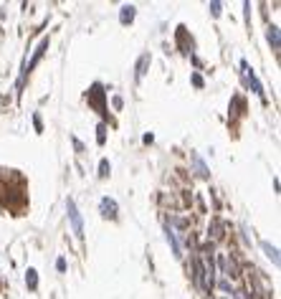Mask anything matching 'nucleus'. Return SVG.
I'll use <instances>...</instances> for the list:
<instances>
[{
	"mask_svg": "<svg viewBox=\"0 0 281 299\" xmlns=\"http://www.w3.org/2000/svg\"><path fill=\"white\" fill-rule=\"evenodd\" d=\"M211 10L213 15H220V3H211Z\"/></svg>",
	"mask_w": 281,
	"mask_h": 299,
	"instance_id": "nucleus-14",
	"label": "nucleus"
},
{
	"mask_svg": "<svg viewBox=\"0 0 281 299\" xmlns=\"http://www.w3.org/2000/svg\"><path fill=\"white\" fill-rule=\"evenodd\" d=\"M193 162H195V170H198V175H200V178H208V175H211V172H208V167H206V162H203L198 155H193Z\"/></svg>",
	"mask_w": 281,
	"mask_h": 299,
	"instance_id": "nucleus-10",
	"label": "nucleus"
},
{
	"mask_svg": "<svg viewBox=\"0 0 281 299\" xmlns=\"http://www.w3.org/2000/svg\"><path fill=\"white\" fill-rule=\"evenodd\" d=\"M109 170H112V167H109V160H101V162H99V175H101V178H107V175H109Z\"/></svg>",
	"mask_w": 281,
	"mask_h": 299,
	"instance_id": "nucleus-12",
	"label": "nucleus"
},
{
	"mask_svg": "<svg viewBox=\"0 0 281 299\" xmlns=\"http://www.w3.org/2000/svg\"><path fill=\"white\" fill-rule=\"evenodd\" d=\"M193 84H195V86H203V79H200V76L195 74V76H193Z\"/></svg>",
	"mask_w": 281,
	"mask_h": 299,
	"instance_id": "nucleus-16",
	"label": "nucleus"
},
{
	"mask_svg": "<svg viewBox=\"0 0 281 299\" xmlns=\"http://www.w3.org/2000/svg\"><path fill=\"white\" fill-rule=\"evenodd\" d=\"M104 132H107V127L99 124V145H104Z\"/></svg>",
	"mask_w": 281,
	"mask_h": 299,
	"instance_id": "nucleus-13",
	"label": "nucleus"
},
{
	"mask_svg": "<svg viewBox=\"0 0 281 299\" xmlns=\"http://www.w3.org/2000/svg\"><path fill=\"white\" fill-rule=\"evenodd\" d=\"M66 211H69V221H71V228H73V233L81 238L84 236V221H81V216H79V211H76V203L73 201H66Z\"/></svg>",
	"mask_w": 281,
	"mask_h": 299,
	"instance_id": "nucleus-1",
	"label": "nucleus"
},
{
	"mask_svg": "<svg viewBox=\"0 0 281 299\" xmlns=\"http://www.w3.org/2000/svg\"><path fill=\"white\" fill-rule=\"evenodd\" d=\"M56 269H59V271H66V261L59 259V261H56Z\"/></svg>",
	"mask_w": 281,
	"mask_h": 299,
	"instance_id": "nucleus-15",
	"label": "nucleus"
},
{
	"mask_svg": "<svg viewBox=\"0 0 281 299\" xmlns=\"http://www.w3.org/2000/svg\"><path fill=\"white\" fill-rule=\"evenodd\" d=\"M167 241L172 243V254L180 259V256H183V251H180V243H177V238H175V231H172L170 226H167Z\"/></svg>",
	"mask_w": 281,
	"mask_h": 299,
	"instance_id": "nucleus-7",
	"label": "nucleus"
},
{
	"mask_svg": "<svg viewBox=\"0 0 281 299\" xmlns=\"http://www.w3.org/2000/svg\"><path fill=\"white\" fill-rule=\"evenodd\" d=\"M220 269H223L225 277H238V274H241V271H238V264H236L231 256H225V254H220Z\"/></svg>",
	"mask_w": 281,
	"mask_h": 299,
	"instance_id": "nucleus-3",
	"label": "nucleus"
},
{
	"mask_svg": "<svg viewBox=\"0 0 281 299\" xmlns=\"http://www.w3.org/2000/svg\"><path fill=\"white\" fill-rule=\"evenodd\" d=\"M261 248L266 251V256H269L274 264H279V251H276V246H271L269 241H261Z\"/></svg>",
	"mask_w": 281,
	"mask_h": 299,
	"instance_id": "nucleus-6",
	"label": "nucleus"
},
{
	"mask_svg": "<svg viewBox=\"0 0 281 299\" xmlns=\"http://www.w3.org/2000/svg\"><path fill=\"white\" fill-rule=\"evenodd\" d=\"M99 211H101L104 218H117V201L114 198H101Z\"/></svg>",
	"mask_w": 281,
	"mask_h": 299,
	"instance_id": "nucleus-2",
	"label": "nucleus"
},
{
	"mask_svg": "<svg viewBox=\"0 0 281 299\" xmlns=\"http://www.w3.org/2000/svg\"><path fill=\"white\" fill-rule=\"evenodd\" d=\"M119 20H122V26L132 23V20H135V5H124L122 13H119Z\"/></svg>",
	"mask_w": 281,
	"mask_h": 299,
	"instance_id": "nucleus-5",
	"label": "nucleus"
},
{
	"mask_svg": "<svg viewBox=\"0 0 281 299\" xmlns=\"http://www.w3.org/2000/svg\"><path fill=\"white\" fill-rule=\"evenodd\" d=\"M243 69H246V76H248V84L253 86V91H256L259 96H264V89H261L259 79H256V74H253V69H248V64H246V61H243Z\"/></svg>",
	"mask_w": 281,
	"mask_h": 299,
	"instance_id": "nucleus-4",
	"label": "nucleus"
},
{
	"mask_svg": "<svg viewBox=\"0 0 281 299\" xmlns=\"http://www.w3.org/2000/svg\"><path fill=\"white\" fill-rule=\"evenodd\" d=\"M149 61H152V59H149V54H144L140 61H137V81H140L142 76L147 74V66H149Z\"/></svg>",
	"mask_w": 281,
	"mask_h": 299,
	"instance_id": "nucleus-8",
	"label": "nucleus"
},
{
	"mask_svg": "<svg viewBox=\"0 0 281 299\" xmlns=\"http://www.w3.org/2000/svg\"><path fill=\"white\" fill-rule=\"evenodd\" d=\"M266 36H269V43L274 46V51H279V28H276V26H271Z\"/></svg>",
	"mask_w": 281,
	"mask_h": 299,
	"instance_id": "nucleus-9",
	"label": "nucleus"
},
{
	"mask_svg": "<svg viewBox=\"0 0 281 299\" xmlns=\"http://www.w3.org/2000/svg\"><path fill=\"white\" fill-rule=\"evenodd\" d=\"M25 284H28L31 289H36V287H38V277H36V269H28V274H25Z\"/></svg>",
	"mask_w": 281,
	"mask_h": 299,
	"instance_id": "nucleus-11",
	"label": "nucleus"
}]
</instances>
